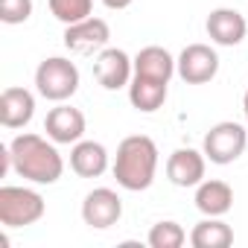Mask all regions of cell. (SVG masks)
Here are the masks:
<instances>
[{
  "label": "cell",
  "mask_w": 248,
  "mask_h": 248,
  "mask_svg": "<svg viewBox=\"0 0 248 248\" xmlns=\"http://www.w3.org/2000/svg\"><path fill=\"white\" fill-rule=\"evenodd\" d=\"M93 76L105 91L129 88V82L135 76V59H129V53L120 47H105L93 59Z\"/></svg>",
  "instance_id": "cell-7"
},
{
  "label": "cell",
  "mask_w": 248,
  "mask_h": 248,
  "mask_svg": "<svg viewBox=\"0 0 248 248\" xmlns=\"http://www.w3.org/2000/svg\"><path fill=\"white\" fill-rule=\"evenodd\" d=\"M120 216H123V199L108 187L91 190L85 196V202H82V219L93 231H105V228L117 225Z\"/></svg>",
  "instance_id": "cell-9"
},
{
  "label": "cell",
  "mask_w": 248,
  "mask_h": 248,
  "mask_svg": "<svg viewBox=\"0 0 248 248\" xmlns=\"http://www.w3.org/2000/svg\"><path fill=\"white\" fill-rule=\"evenodd\" d=\"M111 41V30L102 18H85L79 24H70L64 30V47L76 56H93V53H102Z\"/></svg>",
  "instance_id": "cell-8"
},
{
  "label": "cell",
  "mask_w": 248,
  "mask_h": 248,
  "mask_svg": "<svg viewBox=\"0 0 248 248\" xmlns=\"http://www.w3.org/2000/svg\"><path fill=\"white\" fill-rule=\"evenodd\" d=\"M32 15V0H0V21L15 27V24H27Z\"/></svg>",
  "instance_id": "cell-21"
},
{
  "label": "cell",
  "mask_w": 248,
  "mask_h": 248,
  "mask_svg": "<svg viewBox=\"0 0 248 248\" xmlns=\"http://www.w3.org/2000/svg\"><path fill=\"white\" fill-rule=\"evenodd\" d=\"M102 3H105L108 9H129L135 0H102Z\"/></svg>",
  "instance_id": "cell-22"
},
{
  "label": "cell",
  "mask_w": 248,
  "mask_h": 248,
  "mask_svg": "<svg viewBox=\"0 0 248 248\" xmlns=\"http://www.w3.org/2000/svg\"><path fill=\"white\" fill-rule=\"evenodd\" d=\"M167 93H170V85H161V82H149L138 76H132L129 82V102L143 114H155L167 102Z\"/></svg>",
  "instance_id": "cell-18"
},
{
  "label": "cell",
  "mask_w": 248,
  "mask_h": 248,
  "mask_svg": "<svg viewBox=\"0 0 248 248\" xmlns=\"http://www.w3.org/2000/svg\"><path fill=\"white\" fill-rule=\"evenodd\" d=\"M35 88L50 102H67L79 91V67L64 56H50L35 70Z\"/></svg>",
  "instance_id": "cell-3"
},
{
  "label": "cell",
  "mask_w": 248,
  "mask_h": 248,
  "mask_svg": "<svg viewBox=\"0 0 248 248\" xmlns=\"http://www.w3.org/2000/svg\"><path fill=\"white\" fill-rule=\"evenodd\" d=\"M146 242H149L152 248H181V245L187 242V233H184V228H181L178 222L164 219V222H155V225H152Z\"/></svg>",
  "instance_id": "cell-19"
},
{
  "label": "cell",
  "mask_w": 248,
  "mask_h": 248,
  "mask_svg": "<svg viewBox=\"0 0 248 248\" xmlns=\"http://www.w3.org/2000/svg\"><path fill=\"white\" fill-rule=\"evenodd\" d=\"M204 170H207V158L199 149H175L167 158V178L175 187H199L204 181Z\"/></svg>",
  "instance_id": "cell-12"
},
{
  "label": "cell",
  "mask_w": 248,
  "mask_h": 248,
  "mask_svg": "<svg viewBox=\"0 0 248 248\" xmlns=\"http://www.w3.org/2000/svg\"><path fill=\"white\" fill-rule=\"evenodd\" d=\"M204 30H207V35H210V41L219 44V47H236V44L248 35L245 15L236 12V9H228V6L213 9V12L207 15V21H204Z\"/></svg>",
  "instance_id": "cell-11"
},
{
  "label": "cell",
  "mask_w": 248,
  "mask_h": 248,
  "mask_svg": "<svg viewBox=\"0 0 248 248\" xmlns=\"http://www.w3.org/2000/svg\"><path fill=\"white\" fill-rule=\"evenodd\" d=\"M248 146V135L239 123L233 120H225V123H216V126L204 135V143H202V152L210 164L216 167H228L233 164L236 158H242Z\"/></svg>",
  "instance_id": "cell-5"
},
{
  "label": "cell",
  "mask_w": 248,
  "mask_h": 248,
  "mask_svg": "<svg viewBox=\"0 0 248 248\" xmlns=\"http://www.w3.org/2000/svg\"><path fill=\"white\" fill-rule=\"evenodd\" d=\"M12 170L32 184H56L64 172V161L50 138L24 132L9 143Z\"/></svg>",
  "instance_id": "cell-1"
},
{
  "label": "cell",
  "mask_w": 248,
  "mask_h": 248,
  "mask_svg": "<svg viewBox=\"0 0 248 248\" xmlns=\"http://www.w3.org/2000/svg\"><path fill=\"white\" fill-rule=\"evenodd\" d=\"M44 216L41 193L30 187H0V225L3 228H27Z\"/></svg>",
  "instance_id": "cell-4"
},
{
  "label": "cell",
  "mask_w": 248,
  "mask_h": 248,
  "mask_svg": "<svg viewBox=\"0 0 248 248\" xmlns=\"http://www.w3.org/2000/svg\"><path fill=\"white\" fill-rule=\"evenodd\" d=\"M91 9H93V0H50V12H53V18L62 21L64 27L91 18Z\"/></svg>",
  "instance_id": "cell-20"
},
{
  "label": "cell",
  "mask_w": 248,
  "mask_h": 248,
  "mask_svg": "<svg viewBox=\"0 0 248 248\" xmlns=\"http://www.w3.org/2000/svg\"><path fill=\"white\" fill-rule=\"evenodd\" d=\"M114 178L123 190L129 193H140L149 190L158 172V146L152 138L146 135H132L117 146V158H114Z\"/></svg>",
  "instance_id": "cell-2"
},
{
  "label": "cell",
  "mask_w": 248,
  "mask_h": 248,
  "mask_svg": "<svg viewBox=\"0 0 248 248\" xmlns=\"http://www.w3.org/2000/svg\"><path fill=\"white\" fill-rule=\"evenodd\" d=\"M44 132L53 143H62V146H70V143H79L85 138V114L67 102H59L56 108L47 111V120H44Z\"/></svg>",
  "instance_id": "cell-10"
},
{
  "label": "cell",
  "mask_w": 248,
  "mask_h": 248,
  "mask_svg": "<svg viewBox=\"0 0 248 248\" xmlns=\"http://www.w3.org/2000/svg\"><path fill=\"white\" fill-rule=\"evenodd\" d=\"M175 73L187 85H207L219 73V56L210 44H187L175 59Z\"/></svg>",
  "instance_id": "cell-6"
},
{
  "label": "cell",
  "mask_w": 248,
  "mask_h": 248,
  "mask_svg": "<svg viewBox=\"0 0 248 248\" xmlns=\"http://www.w3.org/2000/svg\"><path fill=\"white\" fill-rule=\"evenodd\" d=\"M35 117V96L27 88H6L0 93V123L6 129H24Z\"/></svg>",
  "instance_id": "cell-13"
},
{
  "label": "cell",
  "mask_w": 248,
  "mask_h": 248,
  "mask_svg": "<svg viewBox=\"0 0 248 248\" xmlns=\"http://www.w3.org/2000/svg\"><path fill=\"white\" fill-rule=\"evenodd\" d=\"M242 111H245V120H248V91H245V96H242Z\"/></svg>",
  "instance_id": "cell-23"
},
{
  "label": "cell",
  "mask_w": 248,
  "mask_h": 248,
  "mask_svg": "<svg viewBox=\"0 0 248 248\" xmlns=\"http://www.w3.org/2000/svg\"><path fill=\"white\" fill-rule=\"evenodd\" d=\"M70 170L79 178H99L108 170V149L96 140H79L70 149Z\"/></svg>",
  "instance_id": "cell-15"
},
{
  "label": "cell",
  "mask_w": 248,
  "mask_h": 248,
  "mask_svg": "<svg viewBox=\"0 0 248 248\" xmlns=\"http://www.w3.org/2000/svg\"><path fill=\"white\" fill-rule=\"evenodd\" d=\"M196 207L204 216H225L233 207V190L225 181H202L196 187Z\"/></svg>",
  "instance_id": "cell-16"
},
{
  "label": "cell",
  "mask_w": 248,
  "mask_h": 248,
  "mask_svg": "<svg viewBox=\"0 0 248 248\" xmlns=\"http://www.w3.org/2000/svg\"><path fill=\"white\" fill-rule=\"evenodd\" d=\"M231 242H233V231L219 216H207L190 231V245L193 248H228Z\"/></svg>",
  "instance_id": "cell-17"
},
{
  "label": "cell",
  "mask_w": 248,
  "mask_h": 248,
  "mask_svg": "<svg viewBox=\"0 0 248 248\" xmlns=\"http://www.w3.org/2000/svg\"><path fill=\"white\" fill-rule=\"evenodd\" d=\"M135 76L170 85V79L175 76V59L170 56V50H164L158 44H149L135 56Z\"/></svg>",
  "instance_id": "cell-14"
}]
</instances>
